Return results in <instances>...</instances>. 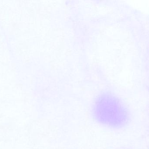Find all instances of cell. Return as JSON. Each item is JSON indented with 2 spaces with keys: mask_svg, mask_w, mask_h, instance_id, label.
Listing matches in <instances>:
<instances>
[{
  "mask_svg": "<svg viewBox=\"0 0 149 149\" xmlns=\"http://www.w3.org/2000/svg\"><path fill=\"white\" fill-rule=\"evenodd\" d=\"M94 113L100 123L111 127L124 125L129 118L125 107L117 99L112 98L97 101L94 106Z\"/></svg>",
  "mask_w": 149,
  "mask_h": 149,
  "instance_id": "obj_1",
  "label": "cell"
}]
</instances>
